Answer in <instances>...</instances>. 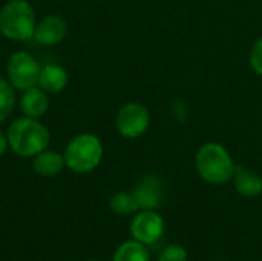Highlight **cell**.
<instances>
[{
  "label": "cell",
  "mask_w": 262,
  "mask_h": 261,
  "mask_svg": "<svg viewBox=\"0 0 262 261\" xmlns=\"http://www.w3.org/2000/svg\"><path fill=\"white\" fill-rule=\"evenodd\" d=\"M233 185L238 194L247 198H256L262 194V177L244 166H236L235 175H233Z\"/></svg>",
  "instance_id": "11"
},
{
  "label": "cell",
  "mask_w": 262,
  "mask_h": 261,
  "mask_svg": "<svg viewBox=\"0 0 262 261\" xmlns=\"http://www.w3.org/2000/svg\"><path fill=\"white\" fill-rule=\"evenodd\" d=\"M66 168L63 154L45 149L32 158V169L40 177H55Z\"/></svg>",
  "instance_id": "13"
},
{
  "label": "cell",
  "mask_w": 262,
  "mask_h": 261,
  "mask_svg": "<svg viewBox=\"0 0 262 261\" xmlns=\"http://www.w3.org/2000/svg\"><path fill=\"white\" fill-rule=\"evenodd\" d=\"M9 146H8V138H6V134L5 132H2L0 131V157L6 152V149H8Z\"/></svg>",
  "instance_id": "19"
},
{
  "label": "cell",
  "mask_w": 262,
  "mask_h": 261,
  "mask_svg": "<svg viewBox=\"0 0 262 261\" xmlns=\"http://www.w3.org/2000/svg\"><path fill=\"white\" fill-rule=\"evenodd\" d=\"M86 261H100V260H86Z\"/></svg>",
  "instance_id": "20"
},
{
  "label": "cell",
  "mask_w": 262,
  "mask_h": 261,
  "mask_svg": "<svg viewBox=\"0 0 262 261\" xmlns=\"http://www.w3.org/2000/svg\"><path fill=\"white\" fill-rule=\"evenodd\" d=\"M69 77L63 66L60 65H45L40 69L38 86L48 94H58L68 86Z\"/></svg>",
  "instance_id": "12"
},
{
  "label": "cell",
  "mask_w": 262,
  "mask_h": 261,
  "mask_svg": "<svg viewBox=\"0 0 262 261\" xmlns=\"http://www.w3.org/2000/svg\"><path fill=\"white\" fill-rule=\"evenodd\" d=\"M8 146L11 151L23 158H34L45 149L51 142L49 129L40 122V118L20 117L14 120L6 131Z\"/></svg>",
  "instance_id": "1"
},
{
  "label": "cell",
  "mask_w": 262,
  "mask_h": 261,
  "mask_svg": "<svg viewBox=\"0 0 262 261\" xmlns=\"http://www.w3.org/2000/svg\"><path fill=\"white\" fill-rule=\"evenodd\" d=\"M109 208L117 215H134L140 211L134 192L118 191L109 198Z\"/></svg>",
  "instance_id": "15"
},
{
  "label": "cell",
  "mask_w": 262,
  "mask_h": 261,
  "mask_svg": "<svg viewBox=\"0 0 262 261\" xmlns=\"http://www.w3.org/2000/svg\"><path fill=\"white\" fill-rule=\"evenodd\" d=\"M15 106V88L0 77V123H3Z\"/></svg>",
  "instance_id": "16"
},
{
  "label": "cell",
  "mask_w": 262,
  "mask_h": 261,
  "mask_svg": "<svg viewBox=\"0 0 262 261\" xmlns=\"http://www.w3.org/2000/svg\"><path fill=\"white\" fill-rule=\"evenodd\" d=\"M134 195L140 209L155 211L163 200V185L157 175L143 177L134 188Z\"/></svg>",
  "instance_id": "9"
},
{
  "label": "cell",
  "mask_w": 262,
  "mask_h": 261,
  "mask_svg": "<svg viewBox=\"0 0 262 261\" xmlns=\"http://www.w3.org/2000/svg\"><path fill=\"white\" fill-rule=\"evenodd\" d=\"M198 175L209 185H224L235 175L236 166L229 151L218 143L203 145L195 157Z\"/></svg>",
  "instance_id": "2"
},
{
  "label": "cell",
  "mask_w": 262,
  "mask_h": 261,
  "mask_svg": "<svg viewBox=\"0 0 262 261\" xmlns=\"http://www.w3.org/2000/svg\"><path fill=\"white\" fill-rule=\"evenodd\" d=\"M103 143L94 134H78L64 148L66 168L75 174H89L101 163Z\"/></svg>",
  "instance_id": "4"
},
{
  "label": "cell",
  "mask_w": 262,
  "mask_h": 261,
  "mask_svg": "<svg viewBox=\"0 0 262 261\" xmlns=\"http://www.w3.org/2000/svg\"><path fill=\"white\" fill-rule=\"evenodd\" d=\"M157 261H189L186 248L180 245H167L158 255Z\"/></svg>",
  "instance_id": "17"
},
{
  "label": "cell",
  "mask_w": 262,
  "mask_h": 261,
  "mask_svg": "<svg viewBox=\"0 0 262 261\" xmlns=\"http://www.w3.org/2000/svg\"><path fill=\"white\" fill-rule=\"evenodd\" d=\"M150 123V114L147 108L137 102H129L123 105L115 117L117 131L126 138L141 137Z\"/></svg>",
  "instance_id": "7"
},
{
  "label": "cell",
  "mask_w": 262,
  "mask_h": 261,
  "mask_svg": "<svg viewBox=\"0 0 262 261\" xmlns=\"http://www.w3.org/2000/svg\"><path fill=\"white\" fill-rule=\"evenodd\" d=\"M68 34V23L63 17L51 14L43 17L35 25L34 38L43 46H54L64 40Z\"/></svg>",
  "instance_id": "8"
},
{
  "label": "cell",
  "mask_w": 262,
  "mask_h": 261,
  "mask_svg": "<svg viewBox=\"0 0 262 261\" xmlns=\"http://www.w3.org/2000/svg\"><path fill=\"white\" fill-rule=\"evenodd\" d=\"M112 261H150V254L147 246L130 238L115 249Z\"/></svg>",
  "instance_id": "14"
},
{
  "label": "cell",
  "mask_w": 262,
  "mask_h": 261,
  "mask_svg": "<svg viewBox=\"0 0 262 261\" xmlns=\"http://www.w3.org/2000/svg\"><path fill=\"white\" fill-rule=\"evenodd\" d=\"M35 11L28 0H9L0 9V34L12 42L34 38Z\"/></svg>",
  "instance_id": "3"
},
{
  "label": "cell",
  "mask_w": 262,
  "mask_h": 261,
  "mask_svg": "<svg viewBox=\"0 0 262 261\" xmlns=\"http://www.w3.org/2000/svg\"><path fill=\"white\" fill-rule=\"evenodd\" d=\"M250 65L258 75H262V37L253 43L250 49Z\"/></svg>",
  "instance_id": "18"
},
{
  "label": "cell",
  "mask_w": 262,
  "mask_h": 261,
  "mask_svg": "<svg viewBox=\"0 0 262 261\" xmlns=\"http://www.w3.org/2000/svg\"><path fill=\"white\" fill-rule=\"evenodd\" d=\"M40 63L38 60L26 51L14 52L6 63V75L8 82L18 91L29 89L37 86L40 75Z\"/></svg>",
  "instance_id": "5"
},
{
  "label": "cell",
  "mask_w": 262,
  "mask_h": 261,
  "mask_svg": "<svg viewBox=\"0 0 262 261\" xmlns=\"http://www.w3.org/2000/svg\"><path fill=\"white\" fill-rule=\"evenodd\" d=\"M21 92L23 94L20 97V109H21L23 115L31 117V118L43 117L49 108L48 92L43 91L38 85L32 86L29 89H25Z\"/></svg>",
  "instance_id": "10"
},
{
  "label": "cell",
  "mask_w": 262,
  "mask_h": 261,
  "mask_svg": "<svg viewBox=\"0 0 262 261\" xmlns=\"http://www.w3.org/2000/svg\"><path fill=\"white\" fill-rule=\"evenodd\" d=\"M261 261H262V260H261Z\"/></svg>",
  "instance_id": "21"
},
{
  "label": "cell",
  "mask_w": 262,
  "mask_h": 261,
  "mask_svg": "<svg viewBox=\"0 0 262 261\" xmlns=\"http://www.w3.org/2000/svg\"><path fill=\"white\" fill-rule=\"evenodd\" d=\"M164 218L152 209H140L137 214H134L129 225L130 237L147 248L161 240V237L164 235Z\"/></svg>",
  "instance_id": "6"
}]
</instances>
